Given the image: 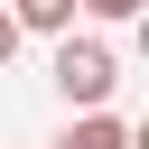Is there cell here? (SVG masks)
<instances>
[{
    "label": "cell",
    "mask_w": 149,
    "mask_h": 149,
    "mask_svg": "<svg viewBox=\"0 0 149 149\" xmlns=\"http://www.w3.org/2000/svg\"><path fill=\"white\" fill-rule=\"evenodd\" d=\"M56 149H130V130H121L112 112H84V121H74V130H65Z\"/></svg>",
    "instance_id": "obj_3"
},
{
    "label": "cell",
    "mask_w": 149,
    "mask_h": 149,
    "mask_svg": "<svg viewBox=\"0 0 149 149\" xmlns=\"http://www.w3.org/2000/svg\"><path fill=\"white\" fill-rule=\"evenodd\" d=\"M19 37H28V28H19V19H9V9H0V65H9V56H19Z\"/></svg>",
    "instance_id": "obj_5"
},
{
    "label": "cell",
    "mask_w": 149,
    "mask_h": 149,
    "mask_svg": "<svg viewBox=\"0 0 149 149\" xmlns=\"http://www.w3.org/2000/svg\"><path fill=\"white\" fill-rule=\"evenodd\" d=\"M121 84V65H112V47L102 37H65L56 47V93L65 102H84V112H102V93Z\"/></svg>",
    "instance_id": "obj_1"
},
{
    "label": "cell",
    "mask_w": 149,
    "mask_h": 149,
    "mask_svg": "<svg viewBox=\"0 0 149 149\" xmlns=\"http://www.w3.org/2000/svg\"><path fill=\"white\" fill-rule=\"evenodd\" d=\"M74 9H93V19H140V0H74Z\"/></svg>",
    "instance_id": "obj_4"
},
{
    "label": "cell",
    "mask_w": 149,
    "mask_h": 149,
    "mask_svg": "<svg viewBox=\"0 0 149 149\" xmlns=\"http://www.w3.org/2000/svg\"><path fill=\"white\" fill-rule=\"evenodd\" d=\"M19 28H47V37H74V0H9Z\"/></svg>",
    "instance_id": "obj_2"
}]
</instances>
